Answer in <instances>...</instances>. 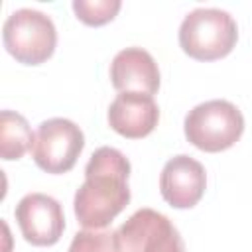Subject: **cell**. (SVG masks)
Masks as SVG:
<instances>
[{
	"label": "cell",
	"mask_w": 252,
	"mask_h": 252,
	"mask_svg": "<svg viewBox=\"0 0 252 252\" xmlns=\"http://www.w3.org/2000/svg\"><path fill=\"white\" fill-rule=\"evenodd\" d=\"M130 161L110 146L93 152L85 165V181L75 193L73 209L85 228H104L130 203Z\"/></svg>",
	"instance_id": "cell-1"
},
{
	"label": "cell",
	"mask_w": 252,
	"mask_h": 252,
	"mask_svg": "<svg viewBox=\"0 0 252 252\" xmlns=\"http://www.w3.org/2000/svg\"><path fill=\"white\" fill-rule=\"evenodd\" d=\"M236 39L238 26L220 8H195L179 26V45L197 61H215L228 55Z\"/></svg>",
	"instance_id": "cell-2"
},
{
	"label": "cell",
	"mask_w": 252,
	"mask_h": 252,
	"mask_svg": "<svg viewBox=\"0 0 252 252\" xmlns=\"http://www.w3.org/2000/svg\"><path fill=\"white\" fill-rule=\"evenodd\" d=\"M185 138L203 152H222L232 148L244 132V116L236 104L213 98L193 106L183 122Z\"/></svg>",
	"instance_id": "cell-3"
},
{
	"label": "cell",
	"mask_w": 252,
	"mask_h": 252,
	"mask_svg": "<svg viewBox=\"0 0 252 252\" xmlns=\"http://www.w3.org/2000/svg\"><path fill=\"white\" fill-rule=\"evenodd\" d=\"M2 41L18 63L39 65L53 55L57 30L47 14L33 8H20L6 18Z\"/></svg>",
	"instance_id": "cell-4"
},
{
	"label": "cell",
	"mask_w": 252,
	"mask_h": 252,
	"mask_svg": "<svg viewBox=\"0 0 252 252\" xmlns=\"http://www.w3.org/2000/svg\"><path fill=\"white\" fill-rule=\"evenodd\" d=\"M85 148L83 130L69 118L43 120L32 144V156L39 169L47 173H65L73 169Z\"/></svg>",
	"instance_id": "cell-5"
},
{
	"label": "cell",
	"mask_w": 252,
	"mask_h": 252,
	"mask_svg": "<svg viewBox=\"0 0 252 252\" xmlns=\"http://www.w3.org/2000/svg\"><path fill=\"white\" fill-rule=\"evenodd\" d=\"M118 236L122 252H185L179 230L154 209H138L118 228Z\"/></svg>",
	"instance_id": "cell-6"
},
{
	"label": "cell",
	"mask_w": 252,
	"mask_h": 252,
	"mask_svg": "<svg viewBox=\"0 0 252 252\" xmlns=\"http://www.w3.org/2000/svg\"><path fill=\"white\" fill-rule=\"evenodd\" d=\"M16 220L22 236L33 246H51L59 242L65 230L63 207L45 193H28L16 205Z\"/></svg>",
	"instance_id": "cell-7"
},
{
	"label": "cell",
	"mask_w": 252,
	"mask_h": 252,
	"mask_svg": "<svg viewBox=\"0 0 252 252\" xmlns=\"http://www.w3.org/2000/svg\"><path fill=\"white\" fill-rule=\"evenodd\" d=\"M207 189V173L201 161L179 154L165 161L159 175L161 197L175 209L195 207Z\"/></svg>",
	"instance_id": "cell-8"
},
{
	"label": "cell",
	"mask_w": 252,
	"mask_h": 252,
	"mask_svg": "<svg viewBox=\"0 0 252 252\" xmlns=\"http://www.w3.org/2000/svg\"><path fill=\"white\" fill-rule=\"evenodd\" d=\"M159 120V108L152 94L120 93L108 106V124L124 138L138 140L154 132Z\"/></svg>",
	"instance_id": "cell-9"
},
{
	"label": "cell",
	"mask_w": 252,
	"mask_h": 252,
	"mask_svg": "<svg viewBox=\"0 0 252 252\" xmlns=\"http://www.w3.org/2000/svg\"><path fill=\"white\" fill-rule=\"evenodd\" d=\"M110 81L120 93L154 94L159 89V67L150 51L126 47L118 51L110 63Z\"/></svg>",
	"instance_id": "cell-10"
},
{
	"label": "cell",
	"mask_w": 252,
	"mask_h": 252,
	"mask_svg": "<svg viewBox=\"0 0 252 252\" xmlns=\"http://www.w3.org/2000/svg\"><path fill=\"white\" fill-rule=\"evenodd\" d=\"M33 134L28 120L14 112L2 110L0 112V154L2 159L12 161L20 159L28 150H32Z\"/></svg>",
	"instance_id": "cell-11"
},
{
	"label": "cell",
	"mask_w": 252,
	"mask_h": 252,
	"mask_svg": "<svg viewBox=\"0 0 252 252\" xmlns=\"http://www.w3.org/2000/svg\"><path fill=\"white\" fill-rule=\"evenodd\" d=\"M69 252H122L118 230L85 228L73 236Z\"/></svg>",
	"instance_id": "cell-12"
},
{
	"label": "cell",
	"mask_w": 252,
	"mask_h": 252,
	"mask_svg": "<svg viewBox=\"0 0 252 252\" xmlns=\"http://www.w3.org/2000/svg\"><path fill=\"white\" fill-rule=\"evenodd\" d=\"M120 6V0H75L73 12L87 26H102L114 20Z\"/></svg>",
	"instance_id": "cell-13"
}]
</instances>
